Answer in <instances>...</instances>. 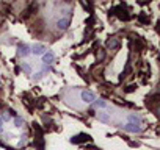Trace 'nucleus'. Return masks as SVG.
Segmentation results:
<instances>
[{"label":"nucleus","instance_id":"nucleus-1","mask_svg":"<svg viewBox=\"0 0 160 150\" xmlns=\"http://www.w3.org/2000/svg\"><path fill=\"white\" fill-rule=\"evenodd\" d=\"M71 144H82V142H88V141H91V136L89 134H85V133H79V134H75L72 136L71 139Z\"/></svg>","mask_w":160,"mask_h":150},{"label":"nucleus","instance_id":"nucleus-2","mask_svg":"<svg viewBox=\"0 0 160 150\" xmlns=\"http://www.w3.org/2000/svg\"><path fill=\"white\" fill-rule=\"evenodd\" d=\"M69 24H71V17H69V16L61 17V19L57 20V28H58L60 31H65V30L69 28Z\"/></svg>","mask_w":160,"mask_h":150},{"label":"nucleus","instance_id":"nucleus-3","mask_svg":"<svg viewBox=\"0 0 160 150\" xmlns=\"http://www.w3.org/2000/svg\"><path fill=\"white\" fill-rule=\"evenodd\" d=\"M119 45H121V42L116 38H108L105 41V47L110 49V50H118V49H119Z\"/></svg>","mask_w":160,"mask_h":150},{"label":"nucleus","instance_id":"nucleus-4","mask_svg":"<svg viewBox=\"0 0 160 150\" xmlns=\"http://www.w3.org/2000/svg\"><path fill=\"white\" fill-rule=\"evenodd\" d=\"M82 100L85 102V103H91V102L96 100V95H94V92H91V91H83V92H82Z\"/></svg>","mask_w":160,"mask_h":150},{"label":"nucleus","instance_id":"nucleus-5","mask_svg":"<svg viewBox=\"0 0 160 150\" xmlns=\"http://www.w3.org/2000/svg\"><path fill=\"white\" fill-rule=\"evenodd\" d=\"M17 53L20 56H29L30 55V47L27 44H19L17 45Z\"/></svg>","mask_w":160,"mask_h":150},{"label":"nucleus","instance_id":"nucleus-6","mask_svg":"<svg viewBox=\"0 0 160 150\" xmlns=\"http://www.w3.org/2000/svg\"><path fill=\"white\" fill-rule=\"evenodd\" d=\"M124 130L130 131V133H140L141 131V127L137 125V124H130V122H129L127 125H124Z\"/></svg>","mask_w":160,"mask_h":150},{"label":"nucleus","instance_id":"nucleus-7","mask_svg":"<svg viewBox=\"0 0 160 150\" xmlns=\"http://www.w3.org/2000/svg\"><path fill=\"white\" fill-rule=\"evenodd\" d=\"M157 103H158V94L151 95V97H148V100H146V105H148L149 108H154V110H155Z\"/></svg>","mask_w":160,"mask_h":150},{"label":"nucleus","instance_id":"nucleus-8","mask_svg":"<svg viewBox=\"0 0 160 150\" xmlns=\"http://www.w3.org/2000/svg\"><path fill=\"white\" fill-rule=\"evenodd\" d=\"M32 52L35 53V55H44V53H46V47L43 44H36V45H33Z\"/></svg>","mask_w":160,"mask_h":150},{"label":"nucleus","instance_id":"nucleus-9","mask_svg":"<svg viewBox=\"0 0 160 150\" xmlns=\"http://www.w3.org/2000/svg\"><path fill=\"white\" fill-rule=\"evenodd\" d=\"M132 72V66H130V63H127L126 64V67H124V71L121 72V75H119V80L122 81V80H126L127 77H129V74Z\"/></svg>","mask_w":160,"mask_h":150},{"label":"nucleus","instance_id":"nucleus-10","mask_svg":"<svg viewBox=\"0 0 160 150\" xmlns=\"http://www.w3.org/2000/svg\"><path fill=\"white\" fill-rule=\"evenodd\" d=\"M35 11H36V5H35V3H30V6H29V8H27V10L24 11V14H22V19H27L29 16H32Z\"/></svg>","mask_w":160,"mask_h":150},{"label":"nucleus","instance_id":"nucleus-11","mask_svg":"<svg viewBox=\"0 0 160 150\" xmlns=\"http://www.w3.org/2000/svg\"><path fill=\"white\" fill-rule=\"evenodd\" d=\"M33 146L36 150H44V138H35Z\"/></svg>","mask_w":160,"mask_h":150},{"label":"nucleus","instance_id":"nucleus-12","mask_svg":"<svg viewBox=\"0 0 160 150\" xmlns=\"http://www.w3.org/2000/svg\"><path fill=\"white\" fill-rule=\"evenodd\" d=\"M105 55H107V52L104 50V49H97V52H96V61H97V63H102V61L105 59Z\"/></svg>","mask_w":160,"mask_h":150},{"label":"nucleus","instance_id":"nucleus-13","mask_svg":"<svg viewBox=\"0 0 160 150\" xmlns=\"http://www.w3.org/2000/svg\"><path fill=\"white\" fill-rule=\"evenodd\" d=\"M53 59H55V56H53V53H52V52H46L44 55H43V61H44L46 64L53 63Z\"/></svg>","mask_w":160,"mask_h":150},{"label":"nucleus","instance_id":"nucleus-14","mask_svg":"<svg viewBox=\"0 0 160 150\" xmlns=\"http://www.w3.org/2000/svg\"><path fill=\"white\" fill-rule=\"evenodd\" d=\"M129 120H130V124H140V122H141V117H140V116H137V114H130L129 116Z\"/></svg>","mask_w":160,"mask_h":150},{"label":"nucleus","instance_id":"nucleus-15","mask_svg":"<svg viewBox=\"0 0 160 150\" xmlns=\"http://www.w3.org/2000/svg\"><path fill=\"white\" fill-rule=\"evenodd\" d=\"M97 120H101V122H108V120H110V116L105 114V113H101V114H97Z\"/></svg>","mask_w":160,"mask_h":150},{"label":"nucleus","instance_id":"nucleus-16","mask_svg":"<svg viewBox=\"0 0 160 150\" xmlns=\"http://www.w3.org/2000/svg\"><path fill=\"white\" fill-rule=\"evenodd\" d=\"M138 20H140L141 24H149V17L144 14V13H141L140 16H138Z\"/></svg>","mask_w":160,"mask_h":150},{"label":"nucleus","instance_id":"nucleus-17","mask_svg":"<svg viewBox=\"0 0 160 150\" xmlns=\"http://www.w3.org/2000/svg\"><path fill=\"white\" fill-rule=\"evenodd\" d=\"M137 91V85H129L126 89H124V92L126 94H130V92H135Z\"/></svg>","mask_w":160,"mask_h":150},{"label":"nucleus","instance_id":"nucleus-18","mask_svg":"<svg viewBox=\"0 0 160 150\" xmlns=\"http://www.w3.org/2000/svg\"><path fill=\"white\" fill-rule=\"evenodd\" d=\"M94 106H96V108H105L107 103H105L104 100H96V102H94Z\"/></svg>","mask_w":160,"mask_h":150},{"label":"nucleus","instance_id":"nucleus-19","mask_svg":"<svg viewBox=\"0 0 160 150\" xmlns=\"http://www.w3.org/2000/svg\"><path fill=\"white\" fill-rule=\"evenodd\" d=\"M14 124H16V127H22L24 125V119L17 116V117H14Z\"/></svg>","mask_w":160,"mask_h":150},{"label":"nucleus","instance_id":"nucleus-20","mask_svg":"<svg viewBox=\"0 0 160 150\" xmlns=\"http://www.w3.org/2000/svg\"><path fill=\"white\" fill-rule=\"evenodd\" d=\"M20 67H22V71H24L25 74H30V72H32V67H30L29 64H22Z\"/></svg>","mask_w":160,"mask_h":150},{"label":"nucleus","instance_id":"nucleus-21","mask_svg":"<svg viewBox=\"0 0 160 150\" xmlns=\"http://www.w3.org/2000/svg\"><path fill=\"white\" fill-rule=\"evenodd\" d=\"M6 113H10V114L13 116V117H17V113H16L14 110H13V108H8V110H6Z\"/></svg>","mask_w":160,"mask_h":150},{"label":"nucleus","instance_id":"nucleus-22","mask_svg":"<svg viewBox=\"0 0 160 150\" xmlns=\"http://www.w3.org/2000/svg\"><path fill=\"white\" fill-rule=\"evenodd\" d=\"M85 150H101V149H97L94 146H88V147H85Z\"/></svg>","mask_w":160,"mask_h":150},{"label":"nucleus","instance_id":"nucleus-23","mask_svg":"<svg viewBox=\"0 0 160 150\" xmlns=\"http://www.w3.org/2000/svg\"><path fill=\"white\" fill-rule=\"evenodd\" d=\"M41 77H43V72H38V74H36V77H35V80H39Z\"/></svg>","mask_w":160,"mask_h":150},{"label":"nucleus","instance_id":"nucleus-24","mask_svg":"<svg viewBox=\"0 0 160 150\" xmlns=\"http://www.w3.org/2000/svg\"><path fill=\"white\" fill-rule=\"evenodd\" d=\"M2 122L3 120H2V117H0V131H2Z\"/></svg>","mask_w":160,"mask_h":150}]
</instances>
